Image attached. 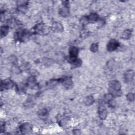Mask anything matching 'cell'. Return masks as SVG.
I'll return each instance as SVG.
<instances>
[{
    "label": "cell",
    "mask_w": 135,
    "mask_h": 135,
    "mask_svg": "<svg viewBox=\"0 0 135 135\" xmlns=\"http://www.w3.org/2000/svg\"><path fill=\"white\" fill-rule=\"evenodd\" d=\"M119 43L116 40H111L107 45V49L109 51H113L119 47Z\"/></svg>",
    "instance_id": "2"
},
{
    "label": "cell",
    "mask_w": 135,
    "mask_h": 135,
    "mask_svg": "<svg viewBox=\"0 0 135 135\" xmlns=\"http://www.w3.org/2000/svg\"><path fill=\"white\" fill-rule=\"evenodd\" d=\"M20 130L21 132L25 134L30 130V126L28 123H24L20 127Z\"/></svg>",
    "instance_id": "10"
},
{
    "label": "cell",
    "mask_w": 135,
    "mask_h": 135,
    "mask_svg": "<svg viewBox=\"0 0 135 135\" xmlns=\"http://www.w3.org/2000/svg\"><path fill=\"white\" fill-rule=\"evenodd\" d=\"M134 77V72L132 70L128 71L127 72H126V73L125 75V80L127 83L130 82L133 80Z\"/></svg>",
    "instance_id": "4"
},
{
    "label": "cell",
    "mask_w": 135,
    "mask_h": 135,
    "mask_svg": "<svg viewBox=\"0 0 135 135\" xmlns=\"http://www.w3.org/2000/svg\"><path fill=\"white\" fill-rule=\"evenodd\" d=\"M52 30L55 32H61L63 31V26L60 23L56 22L52 25Z\"/></svg>",
    "instance_id": "7"
},
{
    "label": "cell",
    "mask_w": 135,
    "mask_h": 135,
    "mask_svg": "<svg viewBox=\"0 0 135 135\" xmlns=\"http://www.w3.org/2000/svg\"><path fill=\"white\" fill-rule=\"evenodd\" d=\"M98 19V16L97 14L95 13H92L90 14L89 16L88 17V21L90 22H96Z\"/></svg>",
    "instance_id": "9"
},
{
    "label": "cell",
    "mask_w": 135,
    "mask_h": 135,
    "mask_svg": "<svg viewBox=\"0 0 135 135\" xmlns=\"http://www.w3.org/2000/svg\"><path fill=\"white\" fill-rule=\"evenodd\" d=\"M13 86V83L10 81H5L1 83V89H9Z\"/></svg>",
    "instance_id": "8"
},
{
    "label": "cell",
    "mask_w": 135,
    "mask_h": 135,
    "mask_svg": "<svg viewBox=\"0 0 135 135\" xmlns=\"http://www.w3.org/2000/svg\"><path fill=\"white\" fill-rule=\"evenodd\" d=\"M63 84L64 86L67 88H69L72 87V81L70 79H65L63 81Z\"/></svg>",
    "instance_id": "12"
},
{
    "label": "cell",
    "mask_w": 135,
    "mask_h": 135,
    "mask_svg": "<svg viewBox=\"0 0 135 135\" xmlns=\"http://www.w3.org/2000/svg\"><path fill=\"white\" fill-rule=\"evenodd\" d=\"M90 50L92 52H96L98 51V45L97 44L94 43L93 44H92L90 48Z\"/></svg>",
    "instance_id": "17"
},
{
    "label": "cell",
    "mask_w": 135,
    "mask_h": 135,
    "mask_svg": "<svg viewBox=\"0 0 135 135\" xmlns=\"http://www.w3.org/2000/svg\"><path fill=\"white\" fill-rule=\"evenodd\" d=\"M28 82H29V85L31 87H32V86L33 87L36 84V79H34V77H31V78H29V79L28 80Z\"/></svg>",
    "instance_id": "16"
},
{
    "label": "cell",
    "mask_w": 135,
    "mask_h": 135,
    "mask_svg": "<svg viewBox=\"0 0 135 135\" xmlns=\"http://www.w3.org/2000/svg\"><path fill=\"white\" fill-rule=\"evenodd\" d=\"M94 101V98L92 97V96H89L87 97L84 100V102H85L86 105L87 106H90L93 103Z\"/></svg>",
    "instance_id": "14"
},
{
    "label": "cell",
    "mask_w": 135,
    "mask_h": 135,
    "mask_svg": "<svg viewBox=\"0 0 135 135\" xmlns=\"http://www.w3.org/2000/svg\"><path fill=\"white\" fill-rule=\"evenodd\" d=\"M48 29L45 25L42 24H39L36 26V31L38 32L41 34H44L47 32Z\"/></svg>",
    "instance_id": "5"
},
{
    "label": "cell",
    "mask_w": 135,
    "mask_h": 135,
    "mask_svg": "<svg viewBox=\"0 0 135 135\" xmlns=\"http://www.w3.org/2000/svg\"><path fill=\"white\" fill-rule=\"evenodd\" d=\"M59 13L61 16L64 17L68 16L69 13V11L68 7L65 6L63 7V8H61L59 11Z\"/></svg>",
    "instance_id": "11"
},
{
    "label": "cell",
    "mask_w": 135,
    "mask_h": 135,
    "mask_svg": "<svg viewBox=\"0 0 135 135\" xmlns=\"http://www.w3.org/2000/svg\"><path fill=\"white\" fill-rule=\"evenodd\" d=\"M132 36V31L130 30H126L122 34V38L124 39H128Z\"/></svg>",
    "instance_id": "13"
},
{
    "label": "cell",
    "mask_w": 135,
    "mask_h": 135,
    "mask_svg": "<svg viewBox=\"0 0 135 135\" xmlns=\"http://www.w3.org/2000/svg\"><path fill=\"white\" fill-rule=\"evenodd\" d=\"M98 113L100 118L101 119H105L107 118V109L105 108V107L103 105L100 106L99 107L98 110Z\"/></svg>",
    "instance_id": "3"
},
{
    "label": "cell",
    "mask_w": 135,
    "mask_h": 135,
    "mask_svg": "<svg viewBox=\"0 0 135 135\" xmlns=\"http://www.w3.org/2000/svg\"><path fill=\"white\" fill-rule=\"evenodd\" d=\"M127 98L129 101H133L134 100V95L132 93H129L127 95Z\"/></svg>",
    "instance_id": "18"
},
{
    "label": "cell",
    "mask_w": 135,
    "mask_h": 135,
    "mask_svg": "<svg viewBox=\"0 0 135 135\" xmlns=\"http://www.w3.org/2000/svg\"><path fill=\"white\" fill-rule=\"evenodd\" d=\"M9 29L6 26H2L1 29V37H5L8 33Z\"/></svg>",
    "instance_id": "15"
},
{
    "label": "cell",
    "mask_w": 135,
    "mask_h": 135,
    "mask_svg": "<svg viewBox=\"0 0 135 135\" xmlns=\"http://www.w3.org/2000/svg\"><path fill=\"white\" fill-rule=\"evenodd\" d=\"M109 88L112 91V95L116 96H120L121 95V84L118 81L113 80L111 81L109 83Z\"/></svg>",
    "instance_id": "1"
},
{
    "label": "cell",
    "mask_w": 135,
    "mask_h": 135,
    "mask_svg": "<svg viewBox=\"0 0 135 135\" xmlns=\"http://www.w3.org/2000/svg\"><path fill=\"white\" fill-rule=\"evenodd\" d=\"M78 49L76 47H72L69 50V53H70V57L76 58L78 55Z\"/></svg>",
    "instance_id": "6"
}]
</instances>
